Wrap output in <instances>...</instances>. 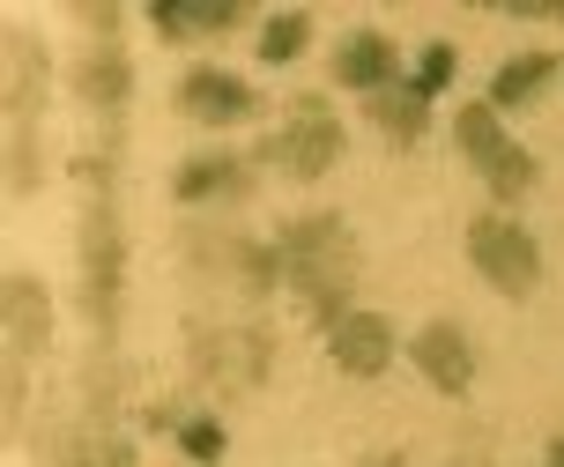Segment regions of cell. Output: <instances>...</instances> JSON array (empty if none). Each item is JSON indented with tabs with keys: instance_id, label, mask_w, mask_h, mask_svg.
I'll return each mask as SVG.
<instances>
[{
	"instance_id": "cell-4",
	"label": "cell",
	"mask_w": 564,
	"mask_h": 467,
	"mask_svg": "<svg viewBox=\"0 0 564 467\" xmlns=\"http://www.w3.org/2000/svg\"><path fill=\"white\" fill-rule=\"evenodd\" d=\"M178 111L200 119V127H230V119L253 111V89L238 83V75H224V67H194V75L178 83Z\"/></svg>"
},
{
	"instance_id": "cell-11",
	"label": "cell",
	"mask_w": 564,
	"mask_h": 467,
	"mask_svg": "<svg viewBox=\"0 0 564 467\" xmlns=\"http://www.w3.org/2000/svg\"><path fill=\"white\" fill-rule=\"evenodd\" d=\"M75 89H83L89 105H127L134 75H127V59H119V53H89V59H83V75H75Z\"/></svg>"
},
{
	"instance_id": "cell-12",
	"label": "cell",
	"mask_w": 564,
	"mask_h": 467,
	"mask_svg": "<svg viewBox=\"0 0 564 467\" xmlns=\"http://www.w3.org/2000/svg\"><path fill=\"white\" fill-rule=\"evenodd\" d=\"M460 149H468L482 171H490V164L512 149V141L498 134V105H460Z\"/></svg>"
},
{
	"instance_id": "cell-13",
	"label": "cell",
	"mask_w": 564,
	"mask_h": 467,
	"mask_svg": "<svg viewBox=\"0 0 564 467\" xmlns=\"http://www.w3.org/2000/svg\"><path fill=\"white\" fill-rule=\"evenodd\" d=\"M238 8L230 0H208V8H178V0H156V30L164 37H194V30H230Z\"/></svg>"
},
{
	"instance_id": "cell-1",
	"label": "cell",
	"mask_w": 564,
	"mask_h": 467,
	"mask_svg": "<svg viewBox=\"0 0 564 467\" xmlns=\"http://www.w3.org/2000/svg\"><path fill=\"white\" fill-rule=\"evenodd\" d=\"M282 275L297 282V297L312 304V319H327V334L349 319L341 297L357 282V246H349V222L341 216H305L282 230Z\"/></svg>"
},
{
	"instance_id": "cell-16",
	"label": "cell",
	"mask_w": 564,
	"mask_h": 467,
	"mask_svg": "<svg viewBox=\"0 0 564 467\" xmlns=\"http://www.w3.org/2000/svg\"><path fill=\"white\" fill-rule=\"evenodd\" d=\"M482 178H490V193H498V200H520V193L535 186V156H528V149H506V156L482 171Z\"/></svg>"
},
{
	"instance_id": "cell-2",
	"label": "cell",
	"mask_w": 564,
	"mask_h": 467,
	"mask_svg": "<svg viewBox=\"0 0 564 467\" xmlns=\"http://www.w3.org/2000/svg\"><path fill=\"white\" fill-rule=\"evenodd\" d=\"M468 260H476V268L498 282L506 297H528V290L542 282L535 238H528V230H512V222H498V216H476V222H468Z\"/></svg>"
},
{
	"instance_id": "cell-7",
	"label": "cell",
	"mask_w": 564,
	"mask_h": 467,
	"mask_svg": "<svg viewBox=\"0 0 564 467\" xmlns=\"http://www.w3.org/2000/svg\"><path fill=\"white\" fill-rule=\"evenodd\" d=\"M394 45H387V37H379V30H365V37H349V45H341L335 53V83H349V89H371V97H379V89L394 83Z\"/></svg>"
},
{
	"instance_id": "cell-8",
	"label": "cell",
	"mask_w": 564,
	"mask_h": 467,
	"mask_svg": "<svg viewBox=\"0 0 564 467\" xmlns=\"http://www.w3.org/2000/svg\"><path fill=\"white\" fill-rule=\"evenodd\" d=\"M45 327H53V312H45L37 275H8V349H15V357L45 349Z\"/></svg>"
},
{
	"instance_id": "cell-14",
	"label": "cell",
	"mask_w": 564,
	"mask_h": 467,
	"mask_svg": "<svg viewBox=\"0 0 564 467\" xmlns=\"http://www.w3.org/2000/svg\"><path fill=\"white\" fill-rule=\"evenodd\" d=\"M305 37H312V15L290 8V15H275V23L260 30V59H268V67H290V59L305 53Z\"/></svg>"
},
{
	"instance_id": "cell-17",
	"label": "cell",
	"mask_w": 564,
	"mask_h": 467,
	"mask_svg": "<svg viewBox=\"0 0 564 467\" xmlns=\"http://www.w3.org/2000/svg\"><path fill=\"white\" fill-rule=\"evenodd\" d=\"M178 453L186 460H224V423H178Z\"/></svg>"
},
{
	"instance_id": "cell-5",
	"label": "cell",
	"mask_w": 564,
	"mask_h": 467,
	"mask_svg": "<svg viewBox=\"0 0 564 467\" xmlns=\"http://www.w3.org/2000/svg\"><path fill=\"white\" fill-rule=\"evenodd\" d=\"M327 341H335V363L349 371V379H379L387 357H394V327H387L379 312H349Z\"/></svg>"
},
{
	"instance_id": "cell-18",
	"label": "cell",
	"mask_w": 564,
	"mask_h": 467,
	"mask_svg": "<svg viewBox=\"0 0 564 467\" xmlns=\"http://www.w3.org/2000/svg\"><path fill=\"white\" fill-rule=\"evenodd\" d=\"M453 83V45H423V67H416V89L423 97H438Z\"/></svg>"
},
{
	"instance_id": "cell-6",
	"label": "cell",
	"mask_w": 564,
	"mask_h": 467,
	"mask_svg": "<svg viewBox=\"0 0 564 467\" xmlns=\"http://www.w3.org/2000/svg\"><path fill=\"white\" fill-rule=\"evenodd\" d=\"M409 357H416V371L438 393H468V379H476V357H468V334L460 327H423Z\"/></svg>"
},
{
	"instance_id": "cell-3",
	"label": "cell",
	"mask_w": 564,
	"mask_h": 467,
	"mask_svg": "<svg viewBox=\"0 0 564 467\" xmlns=\"http://www.w3.org/2000/svg\"><path fill=\"white\" fill-rule=\"evenodd\" d=\"M268 156H275L290 178H319V171H335V156H341V127H335V111L297 105V119H290V127L268 141Z\"/></svg>"
},
{
	"instance_id": "cell-9",
	"label": "cell",
	"mask_w": 564,
	"mask_h": 467,
	"mask_svg": "<svg viewBox=\"0 0 564 467\" xmlns=\"http://www.w3.org/2000/svg\"><path fill=\"white\" fill-rule=\"evenodd\" d=\"M550 67H557V59H550V53L506 59V67H498V83H490V105H498V111H512V105H528V97H535V89L550 83Z\"/></svg>"
},
{
	"instance_id": "cell-10",
	"label": "cell",
	"mask_w": 564,
	"mask_h": 467,
	"mask_svg": "<svg viewBox=\"0 0 564 467\" xmlns=\"http://www.w3.org/2000/svg\"><path fill=\"white\" fill-rule=\"evenodd\" d=\"M423 105H431V97H423L416 83H409V89H379V97H371V119H379V134L416 141L423 134Z\"/></svg>"
},
{
	"instance_id": "cell-20",
	"label": "cell",
	"mask_w": 564,
	"mask_h": 467,
	"mask_svg": "<svg viewBox=\"0 0 564 467\" xmlns=\"http://www.w3.org/2000/svg\"><path fill=\"white\" fill-rule=\"evenodd\" d=\"M550 467H564V445H550Z\"/></svg>"
},
{
	"instance_id": "cell-15",
	"label": "cell",
	"mask_w": 564,
	"mask_h": 467,
	"mask_svg": "<svg viewBox=\"0 0 564 467\" xmlns=\"http://www.w3.org/2000/svg\"><path fill=\"white\" fill-rule=\"evenodd\" d=\"M238 186V164L230 156H194V164L178 171V200H208V193Z\"/></svg>"
},
{
	"instance_id": "cell-19",
	"label": "cell",
	"mask_w": 564,
	"mask_h": 467,
	"mask_svg": "<svg viewBox=\"0 0 564 467\" xmlns=\"http://www.w3.org/2000/svg\"><path fill=\"white\" fill-rule=\"evenodd\" d=\"M112 467H134V453H112Z\"/></svg>"
}]
</instances>
